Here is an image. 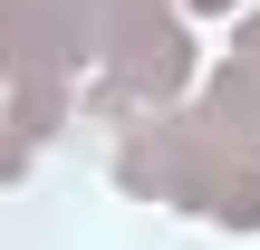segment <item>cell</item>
Returning a JSON list of instances; mask_svg holds the SVG:
<instances>
[{
	"mask_svg": "<svg viewBox=\"0 0 260 250\" xmlns=\"http://www.w3.org/2000/svg\"><path fill=\"white\" fill-rule=\"evenodd\" d=\"M116 183H125V193H154V202H183V212H203V222L260 231V164L241 145H222L203 116L135 125L125 154H116Z\"/></svg>",
	"mask_w": 260,
	"mask_h": 250,
	"instance_id": "1",
	"label": "cell"
},
{
	"mask_svg": "<svg viewBox=\"0 0 260 250\" xmlns=\"http://www.w3.org/2000/svg\"><path fill=\"white\" fill-rule=\"evenodd\" d=\"M0 96H10V116H0V125H10V135H29V145H39L68 106H77V96H68V77H48V67H19Z\"/></svg>",
	"mask_w": 260,
	"mask_h": 250,
	"instance_id": "2",
	"label": "cell"
},
{
	"mask_svg": "<svg viewBox=\"0 0 260 250\" xmlns=\"http://www.w3.org/2000/svg\"><path fill=\"white\" fill-rule=\"evenodd\" d=\"M29 154H39V145H29V135H10V125H0V183H19V173H29Z\"/></svg>",
	"mask_w": 260,
	"mask_h": 250,
	"instance_id": "3",
	"label": "cell"
},
{
	"mask_svg": "<svg viewBox=\"0 0 260 250\" xmlns=\"http://www.w3.org/2000/svg\"><path fill=\"white\" fill-rule=\"evenodd\" d=\"M183 10H232V0H183Z\"/></svg>",
	"mask_w": 260,
	"mask_h": 250,
	"instance_id": "4",
	"label": "cell"
}]
</instances>
